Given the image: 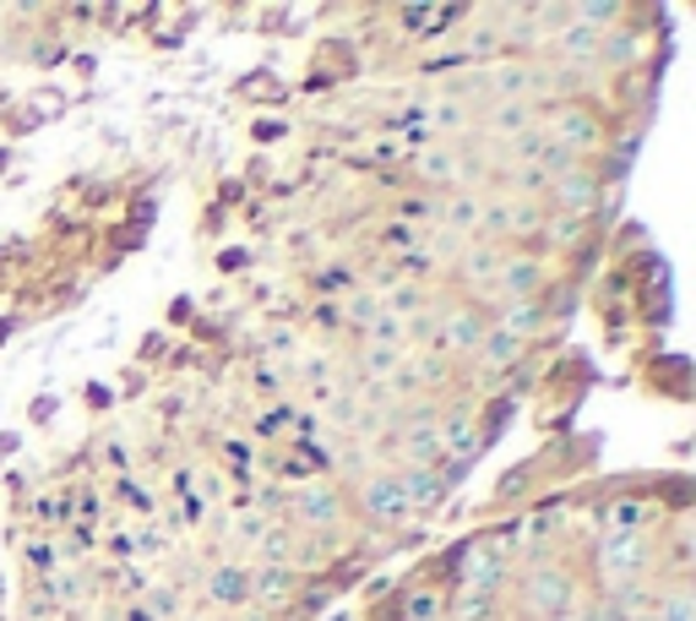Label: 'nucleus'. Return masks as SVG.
Segmentation results:
<instances>
[{
	"mask_svg": "<svg viewBox=\"0 0 696 621\" xmlns=\"http://www.w3.org/2000/svg\"><path fill=\"white\" fill-rule=\"evenodd\" d=\"M517 126H528V110H523V104H506V110L490 121V132H517Z\"/></svg>",
	"mask_w": 696,
	"mask_h": 621,
	"instance_id": "7c9ffc66",
	"label": "nucleus"
},
{
	"mask_svg": "<svg viewBox=\"0 0 696 621\" xmlns=\"http://www.w3.org/2000/svg\"><path fill=\"white\" fill-rule=\"evenodd\" d=\"M126 621H152V617H147L141 606H132V611H126Z\"/></svg>",
	"mask_w": 696,
	"mask_h": 621,
	"instance_id": "e433bc0d",
	"label": "nucleus"
},
{
	"mask_svg": "<svg viewBox=\"0 0 696 621\" xmlns=\"http://www.w3.org/2000/svg\"><path fill=\"white\" fill-rule=\"evenodd\" d=\"M523 354V343L517 338H506V332H495V327H484V343H479V360H490V365H506V360H517Z\"/></svg>",
	"mask_w": 696,
	"mask_h": 621,
	"instance_id": "6ab92c4d",
	"label": "nucleus"
},
{
	"mask_svg": "<svg viewBox=\"0 0 696 621\" xmlns=\"http://www.w3.org/2000/svg\"><path fill=\"white\" fill-rule=\"evenodd\" d=\"M598 567L604 578H637L648 567V551H642V534H609L598 545Z\"/></svg>",
	"mask_w": 696,
	"mask_h": 621,
	"instance_id": "20e7f679",
	"label": "nucleus"
},
{
	"mask_svg": "<svg viewBox=\"0 0 696 621\" xmlns=\"http://www.w3.org/2000/svg\"><path fill=\"white\" fill-rule=\"evenodd\" d=\"M27 567H33L38 578H55V573H60V551H55L49 540H33V545H27Z\"/></svg>",
	"mask_w": 696,
	"mask_h": 621,
	"instance_id": "b1692460",
	"label": "nucleus"
},
{
	"mask_svg": "<svg viewBox=\"0 0 696 621\" xmlns=\"http://www.w3.org/2000/svg\"><path fill=\"white\" fill-rule=\"evenodd\" d=\"M414 169L424 174V180H452V174H457V163H452V154H446V148H435V154H419Z\"/></svg>",
	"mask_w": 696,
	"mask_h": 621,
	"instance_id": "393cba45",
	"label": "nucleus"
},
{
	"mask_svg": "<svg viewBox=\"0 0 696 621\" xmlns=\"http://www.w3.org/2000/svg\"><path fill=\"white\" fill-rule=\"evenodd\" d=\"M360 507H365V518H370V523H392V529L414 518V512H409V490H403V474H376V479L365 485Z\"/></svg>",
	"mask_w": 696,
	"mask_h": 621,
	"instance_id": "f257e3e1",
	"label": "nucleus"
},
{
	"mask_svg": "<svg viewBox=\"0 0 696 621\" xmlns=\"http://www.w3.org/2000/svg\"><path fill=\"white\" fill-rule=\"evenodd\" d=\"M141 611H147L152 621H180V617H185V600H180V589H169V584H152Z\"/></svg>",
	"mask_w": 696,
	"mask_h": 621,
	"instance_id": "dca6fc26",
	"label": "nucleus"
},
{
	"mask_svg": "<svg viewBox=\"0 0 696 621\" xmlns=\"http://www.w3.org/2000/svg\"><path fill=\"white\" fill-rule=\"evenodd\" d=\"M196 501H202V507H207V501H224V479H218V474H202V496H196Z\"/></svg>",
	"mask_w": 696,
	"mask_h": 621,
	"instance_id": "f704fd0d",
	"label": "nucleus"
},
{
	"mask_svg": "<svg viewBox=\"0 0 696 621\" xmlns=\"http://www.w3.org/2000/svg\"><path fill=\"white\" fill-rule=\"evenodd\" d=\"M33 518L55 529V523H66V518H71V507H66L60 496H38V501H33Z\"/></svg>",
	"mask_w": 696,
	"mask_h": 621,
	"instance_id": "bb28decb",
	"label": "nucleus"
},
{
	"mask_svg": "<svg viewBox=\"0 0 696 621\" xmlns=\"http://www.w3.org/2000/svg\"><path fill=\"white\" fill-rule=\"evenodd\" d=\"M441 617H446V600L435 589H414L403 600V621H441Z\"/></svg>",
	"mask_w": 696,
	"mask_h": 621,
	"instance_id": "a211bd4d",
	"label": "nucleus"
},
{
	"mask_svg": "<svg viewBox=\"0 0 696 621\" xmlns=\"http://www.w3.org/2000/svg\"><path fill=\"white\" fill-rule=\"evenodd\" d=\"M457 16H463L457 5H403V11H398V22H403L409 38H430V33L441 38L446 22H457Z\"/></svg>",
	"mask_w": 696,
	"mask_h": 621,
	"instance_id": "9b49d317",
	"label": "nucleus"
},
{
	"mask_svg": "<svg viewBox=\"0 0 696 621\" xmlns=\"http://www.w3.org/2000/svg\"><path fill=\"white\" fill-rule=\"evenodd\" d=\"M653 518H659V501H648V496H615L604 507V529L609 534H642Z\"/></svg>",
	"mask_w": 696,
	"mask_h": 621,
	"instance_id": "0eeeda50",
	"label": "nucleus"
},
{
	"mask_svg": "<svg viewBox=\"0 0 696 621\" xmlns=\"http://www.w3.org/2000/svg\"><path fill=\"white\" fill-rule=\"evenodd\" d=\"M288 420H294V415H288V409H267V415H262V420H256V426H251V431H256V437H262V442H273V437H278L283 426H288Z\"/></svg>",
	"mask_w": 696,
	"mask_h": 621,
	"instance_id": "c85d7f7f",
	"label": "nucleus"
},
{
	"mask_svg": "<svg viewBox=\"0 0 696 621\" xmlns=\"http://www.w3.org/2000/svg\"><path fill=\"white\" fill-rule=\"evenodd\" d=\"M545 327V310H539V301H512V306L501 310V327L495 332H506V338H528V332H539Z\"/></svg>",
	"mask_w": 696,
	"mask_h": 621,
	"instance_id": "ddd939ff",
	"label": "nucleus"
},
{
	"mask_svg": "<svg viewBox=\"0 0 696 621\" xmlns=\"http://www.w3.org/2000/svg\"><path fill=\"white\" fill-rule=\"evenodd\" d=\"M539 284H545L539 262H523V257H501V268H495V279H490V290H495L506 306H512V301H534Z\"/></svg>",
	"mask_w": 696,
	"mask_h": 621,
	"instance_id": "7ed1b4c3",
	"label": "nucleus"
},
{
	"mask_svg": "<svg viewBox=\"0 0 696 621\" xmlns=\"http://www.w3.org/2000/svg\"><path fill=\"white\" fill-rule=\"evenodd\" d=\"M33 621H60L55 611H33Z\"/></svg>",
	"mask_w": 696,
	"mask_h": 621,
	"instance_id": "4c0bfd02",
	"label": "nucleus"
},
{
	"mask_svg": "<svg viewBox=\"0 0 696 621\" xmlns=\"http://www.w3.org/2000/svg\"><path fill=\"white\" fill-rule=\"evenodd\" d=\"M110 556L132 562V556H137V529H126V534H110Z\"/></svg>",
	"mask_w": 696,
	"mask_h": 621,
	"instance_id": "72a5a7b5",
	"label": "nucleus"
},
{
	"mask_svg": "<svg viewBox=\"0 0 696 621\" xmlns=\"http://www.w3.org/2000/svg\"><path fill=\"white\" fill-rule=\"evenodd\" d=\"M435 431H441V453H446L452 464H468V459L479 453V426H473L468 409H452Z\"/></svg>",
	"mask_w": 696,
	"mask_h": 621,
	"instance_id": "423d86ee",
	"label": "nucleus"
},
{
	"mask_svg": "<svg viewBox=\"0 0 696 621\" xmlns=\"http://www.w3.org/2000/svg\"><path fill=\"white\" fill-rule=\"evenodd\" d=\"M71 545H77V551H71V556H82V551H93V545H99V529H93V523H82V518H77V529H71Z\"/></svg>",
	"mask_w": 696,
	"mask_h": 621,
	"instance_id": "473e14b6",
	"label": "nucleus"
},
{
	"mask_svg": "<svg viewBox=\"0 0 696 621\" xmlns=\"http://www.w3.org/2000/svg\"><path fill=\"white\" fill-rule=\"evenodd\" d=\"M403 490H409V512H435L441 496H446V485H441L435 468H409L403 474Z\"/></svg>",
	"mask_w": 696,
	"mask_h": 621,
	"instance_id": "f8f14e48",
	"label": "nucleus"
},
{
	"mask_svg": "<svg viewBox=\"0 0 696 621\" xmlns=\"http://www.w3.org/2000/svg\"><path fill=\"white\" fill-rule=\"evenodd\" d=\"M484 224V207L468 202V196H452L446 202V235H463V229H479Z\"/></svg>",
	"mask_w": 696,
	"mask_h": 621,
	"instance_id": "f3484780",
	"label": "nucleus"
},
{
	"mask_svg": "<svg viewBox=\"0 0 696 621\" xmlns=\"http://www.w3.org/2000/svg\"><path fill=\"white\" fill-rule=\"evenodd\" d=\"M528 88H534V77L517 71V66H506V71L495 77V93H528Z\"/></svg>",
	"mask_w": 696,
	"mask_h": 621,
	"instance_id": "c756f323",
	"label": "nucleus"
},
{
	"mask_svg": "<svg viewBox=\"0 0 696 621\" xmlns=\"http://www.w3.org/2000/svg\"><path fill=\"white\" fill-rule=\"evenodd\" d=\"M659 621H696V595L686 584H675L670 595H664V606H659Z\"/></svg>",
	"mask_w": 696,
	"mask_h": 621,
	"instance_id": "aec40b11",
	"label": "nucleus"
},
{
	"mask_svg": "<svg viewBox=\"0 0 696 621\" xmlns=\"http://www.w3.org/2000/svg\"><path fill=\"white\" fill-rule=\"evenodd\" d=\"M207 600H213L218 611H240V606H251V567H235V562L213 567V573H207Z\"/></svg>",
	"mask_w": 696,
	"mask_h": 621,
	"instance_id": "39448f33",
	"label": "nucleus"
},
{
	"mask_svg": "<svg viewBox=\"0 0 696 621\" xmlns=\"http://www.w3.org/2000/svg\"><path fill=\"white\" fill-rule=\"evenodd\" d=\"M598 115L593 110H582V104H571V110H556L550 115V143L560 148H571V154H582V148H598Z\"/></svg>",
	"mask_w": 696,
	"mask_h": 621,
	"instance_id": "f03ea898",
	"label": "nucleus"
},
{
	"mask_svg": "<svg viewBox=\"0 0 696 621\" xmlns=\"http://www.w3.org/2000/svg\"><path fill=\"white\" fill-rule=\"evenodd\" d=\"M528 606H534V611H566V606H571V578H566L560 567H539V573L528 578Z\"/></svg>",
	"mask_w": 696,
	"mask_h": 621,
	"instance_id": "1a4fd4ad",
	"label": "nucleus"
},
{
	"mask_svg": "<svg viewBox=\"0 0 696 621\" xmlns=\"http://www.w3.org/2000/svg\"><path fill=\"white\" fill-rule=\"evenodd\" d=\"M121 501H132V512H152V496L141 490V485H137V479H132V474L121 479Z\"/></svg>",
	"mask_w": 696,
	"mask_h": 621,
	"instance_id": "2f4dec72",
	"label": "nucleus"
},
{
	"mask_svg": "<svg viewBox=\"0 0 696 621\" xmlns=\"http://www.w3.org/2000/svg\"><path fill=\"white\" fill-rule=\"evenodd\" d=\"M0 621H5V617H0Z\"/></svg>",
	"mask_w": 696,
	"mask_h": 621,
	"instance_id": "a19ab883",
	"label": "nucleus"
},
{
	"mask_svg": "<svg viewBox=\"0 0 696 621\" xmlns=\"http://www.w3.org/2000/svg\"><path fill=\"white\" fill-rule=\"evenodd\" d=\"M387 246H392V251H403V257H409V251H414V246H419L414 224H403V218H398V224H387Z\"/></svg>",
	"mask_w": 696,
	"mask_h": 621,
	"instance_id": "cd10ccee",
	"label": "nucleus"
},
{
	"mask_svg": "<svg viewBox=\"0 0 696 621\" xmlns=\"http://www.w3.org/2000/svg\"><path fill=\"white\" fill-rule=\"evenodd\" d=\"M338 518H343V496H338V490L310 485V490L299 496V523H305V529H332Z\"/></svg>",
	"mask_w": 696,
	"mask_h": 621,
	"instance_id": "9d476101",
	"label": "nucleus"
},
{
	"mask_svg": "<svg viewBox=\"0 0 696 621\" xmlns=\"http://www.w3.org/2000/svg\"><path fill=\"white\" fill-rule=\"evenodd\" d=\"M495 268H501V257H495L490 246H468V251H463V273H468V279H495Z\"/></svg>",
	"mask_w": 696,
	"mask_h": 621,
	"instance_id": "412c9836",
	"label": "nucleus"
},
{
	"mask_svg": "<svg viewBox=\"0 0 696 621\" xmlns=\"http://www.w3.org/2000/svg\"><path fill=\"white\" fill-rule=\"evenodd\" d=\"M229 464L240 468V474H251V453H246L240 442H229Z\"/></svg>",
	"mask_w": 696,
	"mask_h": 621,
	"instance_id": "c9c22d12",
	"label": "nucleus"
},
{
	"mask_svg": "<svg viewBox=\"0 0 696 621\" xmlns=\"http://www.w3.org/2000/svg\"><path fill=\"white\" fill-rule=\"evenodd\" d=\"M593 196H598V185H593V174H582V169H571V174L556 180V207L582 213V207H593Z\"/></svg>",
	"mask_w": 696,
	"mask_h": 621,
	"instance_id": "4468645a",
	"label": "nucleus"
},
{
	"mask_svg": "<svg viewBox=\"0 0 696 621\" xmlns=\"http://www.w3.org/2000/svg\"><path fill=\"white\" fill-rule=\"evenodd\" d=\"M398 365H403V349H392V343H370L365 349V371L370 376H392Z\"/></svg>",
	"mask_w": 696,
	"mask_h": 621,
	"instance_id": "4be33fe9",
	"label": "nucleus"
},
{
	"mask_svg": "<svg viewBox=\"0 0 696 621\" xmlns=\"http://www.w3.org/2000/svg\"><path fill=\"white\" fill-rule=\"evenodd\" d=\"M376 310H381V301H376V295H354V301L343 306V321H354V327H370V321H376Z\"/></svg>",
	"mask_w": 696,
	"mask_h": 621,
	"instance_id": "a878e982",
	"label": "nucleus"
},
{
	"mask_svg": "<svg viewBox=\"0 0 696 621\" xmlns=\"http://www.w3.org/2000/svg\"><path fill=\"white\" fill-rule=\"evenodd\" d=\"M66 621H77V617H66Z\"/></svg>",
	"mask_w": 696,
	"mask_h": 621,
	"instance_id": "ea45409f",
	"label": "nucleus"
},
{
	"mask_svg": "<svg viewBox=\"0 0 696 621\" xmlns=\"http://www.w3.org/2000/svg\"><path fill=\"white\" fill-rule=\"evenodd\" d=\"M0 606H5V578H0Z\"/></svg>",
	"mask_w": 696,
	"mask_h": 621,
	"instance_id": "58836bf2",
	"label": "nucleus"
},
{
	"mask_svg": "<svg viewBox=\"0 0 696 621\" xmlns=\"http://www.w3.org/2000/svg\"><path fill=\"white\" fill-rule=\"evenodd\" d=\"M403 327H409L403 316H392V310H376V321H370L365 332H370V343H392V349H398V338H403Z\"/></svg>",
	"mask_w": 696,
	"mask_h": 621,
	"instance_id": "5701e85b",
	"label": "nucleus"
},
{
	"mask_svg": "<svg viewBox=\"0 0 696 621\" xmlns=\"http://www.w3.org/2000/svg\"><path fill=\"white\" fill-rule=\"evenodd\" d=\"M403 453L414 459V468H435L446 453H441V431H435V420L430 415H419L403 426Z\"/></svg>",
	"mask_w": 696,
	"mask_h": 621,
	"instance_id": "6e6552de",
	"label": "nucleus"
},
{
	"mask_svg": "<svg viewBox=\"0 0 696 621\" xmlns=\"http://www.w3.org/2000/svg\"><path fill=\"white\" fill-rule=\"evenodd\" d=\"M441 343H446V349H479V343H484V321H479L473 310H457V316L446 321Z\"/></svg>",
	"mask_w": 696,
	"mask_h": 621,
	"instance_id": "2eb2a0df",
	"label": "nucleus"
}]
</instances>
